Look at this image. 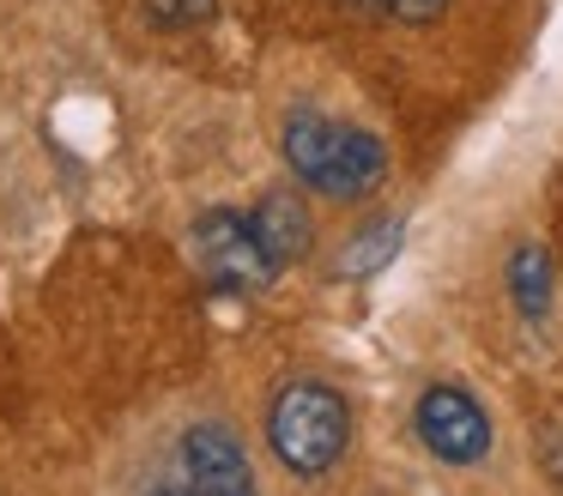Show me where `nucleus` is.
I'll return each instance as SVG.
<instances>
[{
	"mask_svg": "<svg viewBox=\"0 0 563 496\" xmlns=\"http://www.w3.org/2000/svg\"><path fill=\"white\" fill-rule=\"evenodd\" d=\"M412 430L424 442V454L442 460V466H478V460H490V442H497L490 411L461 382H430L412 406Z\"/></svg>",
	"mask_w": 563,
	"mask_h": 496,
	"instance_id": "4",
	"label": "nucleus"
},
{
	"mask_svg": "<svg viewBox=\"0 0 563 496\" xmlns=\"http://www.w3.org/2000/svg\"><path fill=\"white\" fill-rule=\"evenodd\" d=\"M442 12H449V0H388L382 19L388 24H430V19H442Z\"/></svg>",
	"mask_w": 563,
	"mask_h": 496,
	"instance_id": "10",
	"label": "nucleus"
},
{
	"mask_svg": "<svg viewBox=\"0 0 563 496\" xmlns=\"http://www.w3.org/2000/svg\"><path fill=\"white\" fill-rule=\"evenodd\" d=\"M400 236H406L400 218H369V224L340 249V273H345V278H369V273H382V266H388L394 254H400Z\"/></svg>",
	"mask_w": 563,
	"mask_h": 496,
	"instance_id": "8",
	"label": "nucleus"
},
{
	"mask_svg": "<svg viewBox=\"0 0 563 496\" xmlns=\"http://www.w3.org/2000/svg\"><path fill=\"white\" fill-rule=\"evenodd\" d=\"M267 448L291 478H328L352 448V399L316 375L285 382L267 406Z\"/></svg>",
	"mask_w": 563,
	"mask_h": 496,
	"instance_id": "2",
	"label": "nucleus"
},
{
	"mask_svg": "<svg viewBox=\"0 0 563 496\" xmlns=\"http://www.w3.org/2000/svg\"><path fill=\"white\" fill-rule=\"evenodd\" d=\"M340 7H352V12H369V19H382V7H388V0H340Z\"/></svg>",
	"mask_w": 563,
	"mask_h": 496,
	"instance_id": "11",
	"label": "nucleus"
},
{
	"mask_svg": "<svg viewBox=\"0 0 563 496\" xmlns=\"http://www.w3.org/2000/svg\"><path fill=\"white\" fill-rule=\"evenodd\" d=\"M255 224H261V236H267V249H273V261L279 266H297V261H309V249H316V218H309V206L297 200V194H261V206H255Z\"/></svg>",
	"mask_w": 563,
	"mask_h": 496,
	"instance_id": "6",
	"label": "nucleus"
},
{
	"mask_svg": "<svg viewBox=\"0 0 563 496\" xmlns=\"http://www.w3.org/2000/svg\"><path fill=\"white\" fill-rule=\"evenodd\" d=\"M509 297L521 309V321H545L551 315V254L539 242H521L509 254Z\"/></svg>",
	"mask_w": 563,
	"mask_h": 496,
	"instance_id": "7",
	"label": "nucleus"
},
{
	"mask_svg": "<svg viewBox=\"0 0 563 496\" xmlns=\"http://www.w3.org/2000/svg\"><path fill=\"white\" fill-rule=\"evenodd\" d=\"M164 31H188L195 19H212V0H146Z\"/></svg>",
	"mask_w": 563,
	"mask_h": 496,
	"instance_id": "9",
	"label": "nucleus"
},
{
	"mask_svg": "<svg viewBox=\"0 0 563 496\" xmlns=\"http://www.w3.org/2000/svg\"><path fill=\"white\" fill-rule=\"evenodd\" d=\"M279 152L285 169L303 181L321 200H369V194L388 181V145L369 128H352V121H333L321 109H291L279 128Z\"/></svg>",
	"mask_w": 563,
	"mask_h": 496,
	"instance_id": "1",
	"label": "nucleus"
},
{
	"mask_svg": "<svg viewBox=\"0 0 563 496\" xmlns=\"http://www.w3.org/2000/svg\"><path fill=\"white\" fill-rule=\"evenodd\" d=\"M176 491H207V496H249L255 491V466H249L243 442H236L231 423L200 418L183 430L176 448Z\"/></svg>",
	"mask_w": 563,
	"mask_h": 496,
	"instance_id": "5",
	"label": "nucleus"
},
{
	"mask_svg": "<svg viewBox=\"0 0 563 496\" xmlns=\"http://www.w3.org/2000/svg\"><path fill=\"white\" fill-rule=\"evenodd\" d=\"M195 261L207 273V285L231 290V297L267 290L279 278V261H273L255 212H231V206H212V212L195 218Z\"/></svg>",
	"mask_w": 563,
	"mask_h": 496,
	"instance_id": "3",
	"label": "nucleus"
}]
</instances>
